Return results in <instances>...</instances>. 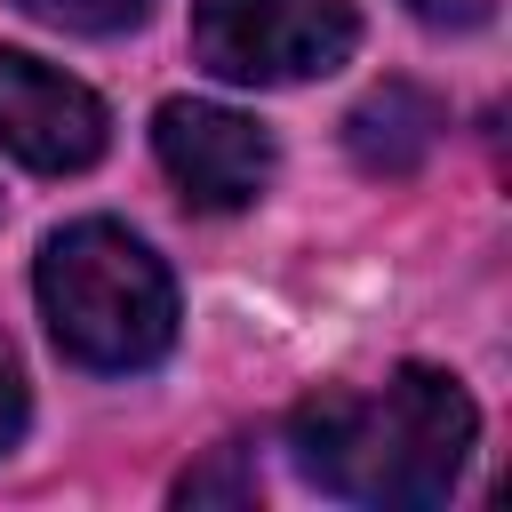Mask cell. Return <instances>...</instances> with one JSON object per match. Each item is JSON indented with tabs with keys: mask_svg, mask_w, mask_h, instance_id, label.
I'll return each mask as SVG.
<instances>
[{
	"mask_svg": "<svg viewBox=\"0 0 512 512\" xmlns=\"http://www.w3.org/2000/svg\"><path fill=\"white\" fill-rule=\"evenodd\" d=\"M472 440H480V408L448 368H392L376 392H312L288 416L296 472L320 496L376 512L448 504Z\"/></svg>",
	"mask_w": 512,
	"mask_h": 512,
	"instance_id": "obj_1",
	"label": "cell"
},
{
	"mask_svg": "<svg viewBox=\"0 0 512 512\" xmlns=\"http://www.w3.org/2000/svg\"><path fill=\"white\" fill-rule=\"evenodd\" d=\"M40 320L72 368L96 376H136L176 344V280L168 264L112 216H80L48 232L40 248Z\"/></svg>",
	"mask_w": 512,
	"mask_h": 512,
	"instance_id": "obj_2",
	"label": "cell"
},
{
	"mask_svg": "<svg viewBox=\"0 0 512 512\" xmlns=\"http://www.w3.org/2000/svg\"><path fill=\"white\" fill-rule=\"evenodd\" d=\"M352 0H192V64L232 88H288L352 64Z\"/></svg>",
	"mask_w": 512,
	"mask_h": 512,
	"instance_id": "obj_3",
	"label": "cell"
},
{
	"mask_svg": "<svg viewBox=\"0 0 512 512\" xmlns=\"http://www.w3.org/2000/svg\"><path fill=\"white\" fill-rule=\"evenodd\" d=\"M112 144V120H104V96L80 88L72 72L24 56V48H0V152L40 168V176H80L96 168Z\"/></svg>",
	"mask_w": 512,
	"mask_h": 512,
	"instance_id": "obj_4",
	"label": "cell"
},
{
	"mask_svg": "<svg viewBox=\"0 0 512 512\" xmlns=\"http://www.w3.org/2000/svg\"><path fill=\"white\" fill-rule=\"evenodd\" d=\"M152 152L192 208H248L272 184V136L248 112H224L200 96H168L152 112Z\"/></svg>",
	"mask_w": 512,
	"mask_h": 512,
	"instance_id": "obj_5",
	"label": "cell"
},
{
	"mask_svg": "<svg viewBox=\"0 0 512 512\" xmlns=\"http://www.w3.org/2000/svg\"><path fill=\"white\" fill-rule=\"evenodd\" d=\"M440 128H448L440 96H424L416 80H384V88H368V96L352 104L344 144H352V160H360L368 176H416L424 152L440 144Z\"/></svg>",
	"mask_w": 512,
	"mask_h": 512,
	"instance_id": "obj_6",
	"label": "cell"
},
{
	"mask_svg": "<svg viewBox=\"0 0 512 512\" xmlns=\"http://www.w3.org/2000/svg\"><path fill=\"white\" fill-rule=\"evenodd\" d=\"M8 8H24V16L56 24V32H88V40L136 32V24L152 16V0H8Z\"/></svg>",
	"mask_w": 512,
	"mask_h": 512,
	"instance_id": "obj_7",
	"label": "cell"
},
{
	"mask_svg": "<svg viewBox=\"0 0 512 512\" xmlns=\"http://www.w3.org/2000/svg\"><path fill=\"white\" fill-rule=\"evenodd\" d=\"M176 504H256V464H248V448L232 440V448H208V464H192L184 480H176Z\"/></svg>",
	"mask_w": 512,
	"mask_h": 512,
	"instance_id": "obj_8",
	"label": "cell"
},
{
	"mask_svg": "<svg viewBox=\"0 0 512 512\" xmlns=\"http://www.w3.org/2000/svg\"><path fill=\"white\" fill-rule=\"evenodd\" d=\"M24 424H32V392H24V368H16V352L0 336V456L24 440Z\"/></svg>",
	"mask_w": 512,
	"mask_h": 512,
	"instance_id": "obj_9",
	"label": "cell"
},
{
	"mask_svg": "<svg viewBox=\"0 0 512 512\" xmlns=\"http://www.w3.org/2000/svg\"><path fill=\"white\" fill-rule=\"evenodd\" d=\"M416 24H432V32H472V24H488L496 16V0H400Z\"/></svg>",
	"mask_w": 512,
	"mask_h": 512,
	"instance_id": "obj_10",
	"label": "cell"
}]
</instances>
